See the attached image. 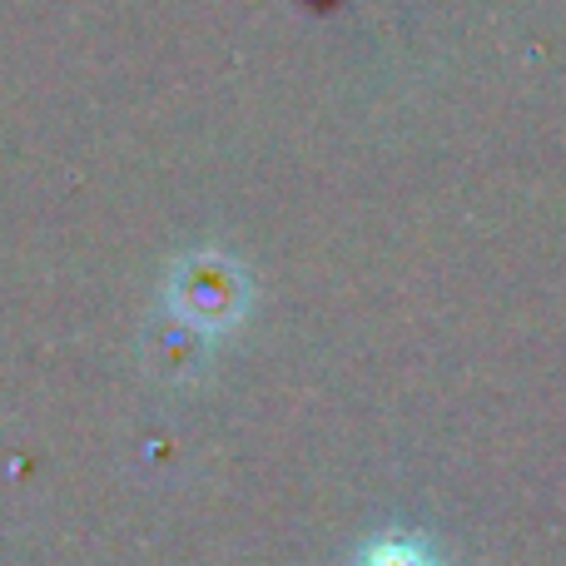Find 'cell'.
<instances>
[{
    "mask_svg": "<svg viewBox=\"0 0 566 566\" xmlns=\"http://www.w3.org/2000/svg\"><path fill=\"white\" fill-rule=\"evenodd\" d=\"M165 303L175 323L195 338H224L249 318L254 303V283H249L244 264L224 249H195L175 264L165 283Z\"/></svg>",
    "mask_w": 566,
    "mask_h": 566,
    "instance_id": "obj_1",
    "label": "cell"
},
{
    "mask_svg": "<svg viewBox=\"0 0 566 566\" xmlns=\"http://www.w3.org/2000/svg\"><path fill=\"white\" fill-rule=\"evenodd\" d=\"M353 566H442L418 532H378L368 547L353 557Z\"/></svg>",
    "mask_w": 566,
    "mask_h": 566,
    "instance_id": "obj_2",
    "label": "cell"
}]
</instances>
